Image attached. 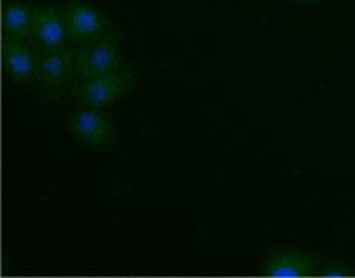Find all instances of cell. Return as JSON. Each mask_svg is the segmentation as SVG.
I'll return each mask as SVG.
<instances>
[{"mask_svg":"<svg viewBox=\"0 0 355 278\" xmlns=\"http://www.w3.org/2000/svg\"><path fill=\"white\" fill-rule=\"evenodd\" d=\"M133 84L135 74L130 70L119 69L102 76L80 79V82L73 88V96L85 107L105 108L124 98L132 90Z\"/></svg>","mask_w":355,"mask_h":278,"instance_id":"1","label":"cell"},{"mask_svg":"<svg viewBox=\"0 0 355 278\" xmlns=\"http://www.w3.org/2000/svg\"><path fill=\"white\" fill-rule=\"evenodd\" d=\"M119 69H122L121 44L108 33L74 50V70L80 79L102 76Z\"/></svg>","mask_w":355,"mask_h":278,"instance_id":"2","label":"cell"},{"mask_svg":"<svg viewBox=\"0 0 355 278\" xmlns=\"http://www.w3.org/2000/svg\"><path fill=\"white\" fill-rule=\"evenodd\" d=\"M34 11H36V6L20 2V0H15V2L6 5L3 15L6 40H12V42H26V40H30Z\"/></svg>","mask_w":355,"mask_h":278,"instance_id":"9","label":"cell"},{"mask_svg":"<svg viewBox=\"0 0 355 278\" xmlns=\"http://www.w3.org/2000/svg\"><path fill=\"white\" fill-rule=\"evenodd\" d=\"M329 266L334 269V270H323V275H329V277H334V275H346L347 270L345 269V264H340V263H332L329 264Z\"/></svg>","mask_w":355,"mask_h":278,"instance_id":"10","label":"cell"},{"mask_svg":"<svg viewBox=\"0 0 355 278\" xmlns=\"http://www.w3.org/2000/svg\"><path fill=\"white\" fill-rule=\"evenodd\" d=\"M5 67L12 82L20 85L28 84L36 79L37 53H34L25 42L6 40Z\"/></svg>","mask_w":355,"mask_h":278,"instance_id":"8","label":"cell"},{"mask_svg":"<svg viewBox=\"0 0 355 278\" xmlns=\"http://www.w3.org/2000/svg\"><path fill=\"white\" fill-rule=\"evenodd\" d=\"M68 132L80 146L88 148H105L114 139V124L104 108L85 107L68 114Z\"/></svg>","mask_w":355,"mask_h":278,"instance_id":"3","label":"cell"},{"mask_svg":"<svg viewBox=\"0 0 355 278\" xmlns=\"http://www.w3.org/2000/svg\"><path fill=\"white\" fill-rule=\"evenodd\" d=\"M318 259L302 249H283L272 254L263 264L266 277H309L317 272Z\"/></svg>","mask_w":355,"mask_h":278,"instance_id":"7","label":"cell"},{"mask_svg":"<svg viewBox=\"0 0 355 278\" xmlns=\"http://www.w3.org/2000/svg\"><path fill=\"white\" fill-rule=\"evenodd\" d=\"M30 40L39 50L65 49L70 37L64 11L54 6H36Z\"/></svg>","mask_w":355,"mask_h":278,"instance_id":"5","label":"cell"},{"mask_svg":"<svg viewBox=\"0 0 355 278\" xmlns=\"http://www.w3.org/2000/svg\"><path fill=\"white\" fill-rule=\"evenodd\" d=\"M62 11L71 44L79 46L107 35L108 22L98 6L71 0L64 6Z\"/></svg>","mask_w":355,"mask_h":278,"instance_id":"4","label":"cell"},{"mask_svg":"<svg viewBox=\"0 0 355 278\" xmlns=\"http://www.w3.org/2000/svg\"><path fill=\"white\" fill-rule=\"evenodd\" d=\"M74 73V50L68 46L58 50H40L37 53L36 79L49 90L65 87Z\"/></svg>","mask_w":355,"mask_h":278,"instance_id":"6","label":"cell"}]
</instances>
